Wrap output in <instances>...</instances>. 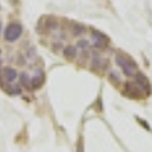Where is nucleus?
I'll use <instances>...</instances> for the list:
<instances>
[{"mask_svg": "<svg viewBox=\"0 0 152 152\" xmlns=\"http://www.w3.org/2000/svg\"><path fill=\"white\" fill-rule=\"evenodd\" d=\"M76 47L81 49V50H88V49H90V41L85 40V38H79V41H78V44H76Z\"/></svg>", "mask_w": 152, "mask_h": 152, "instance_id": "13", "label": "nucleus"}, {"mask_svg": "<svg viewBox=\"0 0 152 152\" xmlns=\"http://www.w3.org/2000/svg\"><path fill=\"white\" fill-rule=\"evenodd\" d=\"M108 79L113 82V84H116V85H119L120 82H122V78H120V75L117 73V72H108Z\"/></svg>", "mask_w": 152, "mask_h": 152, "instance_id": "11", "label": "nucleus"}, {"mask_svg": "<svg viewBox=\"0 0 152 152\" xmlns=\"http://www.w3.org/2000/svg\"><path fill=\"white\" fill-rule=\"evenodd\" d=\"M91 44L94 49H99V50H102L107 47L108 44V38L107 35H104L102 32H99V31H91Z\"/></svg>", "mask_w": 152, "mask_h": 152, "instance_id": "3", "label": "nucleus"}, {"mask_svg": "<svg viewBox=\"0 0 152 152\" xmlns=\"http://www.w3.org/2000/svg\"><path fill=\"white\" fill-rule=\"evenodd\" d=\"M44 78L41 75H38V76H34V78H31V87L29 88H38V87H41Z\"/></svg>", "mask_w": 152, "mask_h": 152, "instance_id": "9", "label": "nucleus"}, {"mask_svg": "<svg viewBox=\"0 0 152 152\" xmlns=\"http://www.w3.org/2000/svg\"><path fill=\"white\" fill-rule=\"evenodd\" d=\"M61 47H62V44L58 41V43H53L52 44V49H53V52H59V50H61Z\"/></svg>", "mask_w": 152, "mask_h": 152, "instance_id": "15", "label": "nucleus"}, {"mask_svg": "<svg viewBox=\"0 0 152 152\" xmlns=\"http://www.w3.org/2000/svg\"><path fill=\"white\" fill-rule=\"evenodd\" d=\"M62 55H64V58L67 61H73L78 58V47L73 46V44H69L64 47V50H62Z\"/></svg>", "mask_w": 152, "mask_h": 152, "instance_id": "5", "label": "nucleus"}, {"mask_svg": "<svg viewBox=\"0 0 152 152\" xmlns=\"http://www.w3.org/2000/svg\"><path fill=\"white\" fill-rule=\"evenodd\" d=\"M0 34H2V21H0Z\"/></svg>", "mask_w": 152, "mask_h": 152, "instance_id": "16", "label": "nucleus"}, {"mask_svg": "<svg viewBox=\"0 0 152 152\" xmlns=\"http://www.w3.org/2000/svg\"><path fill=\"white\" fill-rule=\"evenodd\" d=\"M20 84H21L23 87H26V88L31 87V76H29L26 72L20 73Z\"/></svg>", "mask_w": 152, "mask_h": 152, "instance_id": "10", "label": "nucleus"}, {"mask_svg": "<svg viewBox=\"0 0 152 152\" xmlns=\"http://www.w3.org/2000/svg\"><path fill=\"white\" fill-rule=\"evenodd\" d=\"M90 61H91V70H96V72H99L100 69H102V64H104V59H102V56H100L99 53H93L91 55V58H90Z\"/></svg>", "mask_w": 152, "mask_h": 152, "instance_id": "7", "label": "nucleus"}, {"mask_svg": "<svg viewBox=\"0 0 152 152\" xmlns=\"http://www.w3.org/2000/svg\"><path fill=\"white\" fill-rule=\"evenodd\" d=\"M135 85L140 88V90H145L146 93L151 91V85H149V81L146 79V76L142 75V73H137L135 75Z\"/></svg>", "mask_w": 152, "mask_h": 152, "instance_id": "4", "label": "nucleus"}, {"mask_svg": "<svg viewBox=\"0 0 152 152\" xmlns=\"http://www.w3.org/2000/svg\"><path fill=\"white\" fill-rule=\"evenodd\" d=\"M3 78H5L6 82L11 84V82H14L18 78V73H17L15 69H12V67H5L3 69Z\"/></svg>", "mask_w": 152, "mask_h": 152, "instance_id": "6", "label": "nucleus"}, {"mask_svg": "<svg viewBox=\"0 0 152 152\" xmlns=\"http://www.w3.org/2000/svg\"><path fill=\"white\" fill-rule=\"evenodd\" d=\"M11 94H20L21 93V88L20 87H12V88H9V90H8Z\"/></svg>", "mask_w": 152, "mask_h": 152, "instance_id": "14", "label": "nucleus"}, {"mask_svg": "<svg viewBox=\"0 0 152 152\" xmlns=\"http://www.w3.org/2000/svg\"><path fill=\"white\" fill-rule=\"evenodd\" d=\"M116 64L122 69L123 75L125 76H135L138 73V67L137 64L129 58V56H126L123 53H117L116 55Z\"/></svg>", "mask_w": 152, "mask_h": 152, "instance_id": "1", "label": "nucleus"}, {"mask_svg": "<svg viewBox=\"0 0 152 152\" xmlns=\"http://www.w3.org/2000/svg\"><path fill=\"white\" fill-rule=\"evenodd\" d=\"M21 34H23V26L18 21H12L5 29V40L8 43H14L21 37Z\"/></svg>", "mask_w": 152, "mask_h": 152, "instance_id": "2", "label": "nucleus"}, {"mask_svg": "<svg viewBox=\"0 0 152 152\" xmlns=\"http://www.w3.org/2000/svg\"><path fill=\"white\" fill-rule=\"evenodd\" d=\"M91 58V55H90V52L88 50H81V55H79V64H87V61Z\"/></svg>", "mask_w": 152, "mask_h": 152, "instance_id": "12", "label": "nucleus"}, {"mask_svg": "<svg viewBox=\"0 0 152 152\" xmlns=\"http://www.w3.org/2000/svg\"><path fill=\"white\" fill-rule=\"evenodd\" d=\"M85 32H87V28L84 26V24H79V23L72 24V28H70V34L73 37H76V38H81Z\"/></svg>", "mask_w": 152, "mask_h": 152, "instance_id": "8", "label": "nucleus"}]
</instances>
